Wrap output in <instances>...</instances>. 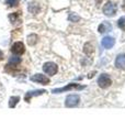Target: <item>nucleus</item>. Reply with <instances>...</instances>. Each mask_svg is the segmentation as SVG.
I'll return each mask as SVG.
<instances>
[{"mask_svg":"<svg viewBox=\"0 0 125 132\" xmlns=\"http://www.w3.org/2000/svg\"><path fill=\"white\" fill-rule=\"evenodd\" d=\"M3 60V53H2V51L0 50V62H1Z\"/></svg>","mask_w":125,"mask_h":132,"instance_id":"21","label":"nucleus"},{"mask_svg":"<svg viewBox=\"0 0 125 132\" xmlns=\"http://www.w3.org/2000/svg\"><path fill=\"white\" fill-rule=\"evenodd\" d=\"M94 74H95V72H93V73H90L88 77H89V78H91V77H93V75H94Z\"/></svg>","mask_w":125,"mask_h":132,"instance_id":"22","label":"nucleus"},{"mask_svg":"<svg viewBox=\"0 0 125 132\" xmlns=\"http://www.w3.org/2000/svg\"><path fill=\"white\" fill-rule=\"evenodd\" d=\"M112 84V80H111V78L110 76L108 75V74H101V75L99 76L98 78V85H99V87H101V88H108V87H110Z\"/></svg>","mask_w":125,"mask_h":132,"instance_id":"3","label":"nucleus"},{"mask_svg":"<svg viewBox=\"0 0 125 132\" xmlns=\"http://www.w3.org/2000/svg\"><path fill=\"white\" fill-rule=\"evenodd\" d=\"M115 44V40L111 36H104L101 41V45L104 48H112Z\"/></svg>","mask_w":125,"mask_h":132,"instance_id":"9","label":"nucleus"},{"mask_svg":"<svg viewBox=\"0 0 125 132\" xmlns=\"http://www.w3.org/2000/svg\"><path fill=\"white\" fill-rule=\"evenodd\" d=\"M118 26L121 29H124L125 28V18H121L119 21H118Z\"/></svg>","mask_w":125,"mask_h":132,"instance_id":"20","label":"nucleus"},{"mask_svg":"<svg viewBox=\"0 0 125 132\" xmlns=\"http://www.w3.org/2000/svg\"><path fill=\"white\" fill-rule=\"evenodd\" d=\"M115 67L123 69L125 68V54H119L115 59Z\"/></svg>","mask_w":125,"mask_h":132,"instance_id":"10","label":"nucleus"},{"mask_svg":"<svg viewBox=\"0 0 125 132\" xmlns=\"http://www.w3.org/2000/svg\"><path fill=\"white\" fill-rule=\"evenodd\" d=\"M68 20L70 22H78L79 20H80V16L77 15V14H75V13H70L69 16H68Z\"/></svg>","mask_w":125,"mask_h":132,"instance_id":"18","label":"nucleus"},{"mask_svg":"<svg viewBox=\"0 0 125 132\" xmlns=\"http://www.w3.org/2000/svg\"><path fill=\"white\" fill-rule=\"evenodd\" d=\"M19 101H20V97H19V96H13V97H11L10 100H9V107H10V108H14Z\"/></svg>","mask_w":125,"mask_h":132,"instance_id":"17","label":"nucleus"},{"mask_svg":"<svg viewBox=\"0 0 125 132\" xmlns=\"http://www.w3.org/2000/svg\"><path fill=\"white\" fill-rule=\"evenodd\" d=\"M11 52L13 54H16V55H21L25 52V46L22 42H15L13 45L11 46Z\"/></svg>","mask_w":125,"mask_h":132,"instance_id":"7","label":"nucleus"},{"mask_svg":"<svg viewBox=\"0 0 125 132\" xmlns=\"http://www.w3.org/2000/svg\"><path fill=\"white\" fill-rule=\"evenodd\" d=\"M30 79L34 82H39L42 85H48L49 84V78L47 76L43 75V74H35V75L31 76Z\"/></svg>","mask_w":125,"mask_h":132,"instance_id":"6","label":"nucleus"},{"mask_svg":"<svg viewBox=\"0 0 125 132\" xmlns=\"http://www.w3.org/2000/svg\"><path fill=\"white\" fill-rule=\"evenodd\" d=\"M40 9H41L40 5H37V3H35V2H32V3L29 5V11H30L31 13H33V14H37V13H39Z\"/></svg>","mask_w":125,"mask_h":132,"instance_id":"12","label":"nucleus"},{"mask_svg":"<svg viewBox=\"0 0 125 132\" xmlns=\"http://www.w3.org/2000/svg\"><path fill=\"white\" fill-rule=\"evenodd\" d=\"M112 30V24L111 23H109V22H102L101 24L99 26V28H98V31L100 32V33H106V32H109V31H111Z\"/></svg>","mask_w":125,"mask_h":132,"instance_id":"11","label":"nucleus"},{"mask_svg":"<svg viewBox=\"0 0 125 132\" xmlns=\"http://www.w3.org/2000/svg\"><path fill=\"white\" fill-rule=\"evenodd\" d=\"M80 102V97L78 95H69V96L66 97L65 100V106L67 108H74V107H77Z\"/></svg>","mask_w":125,"mask_h":132,"instance_id":"2","label":"nucleus"},{"mask_svg":"<svg viewBox=\"0 0 125 132\" xmlns=\"http://www.w3.org/2000/svg\"><path fill=\"white\" fill-rule=\"evenodd\" d=\"M20 12H14V13H11L9 15V20L12 23H18L20 22Z\"/></svg>","mask_w":125,"mask_h":132,"instance_id":"13","label":"nucleus"},{"mask_svg":"<svg viewBox=\"0 0 125 132\" xmlns=\"http://www.w3.org/2000/svg\"><path fill=\"white\" fill-rule=\"evenodd\" d=\"M86 86L85 85H80V84H76V82H70L68 84L67 86H65V87H60V88H55L52 90L53 94H61V93H66V92H69V90H82L85 89Z\"/></svg>","mask_w":125,"mask_h":132,"instance_id":"1","label":"nucleus"},{"mask_svg":"<svg viewBox=\"0 0 125 132\" xmlns=\"http://www.w3.org/2000/svg\"><path fill=\"white\" fill-rule=\"evenodd\" d=\"M83 52L86 53V54H92L93 53V45L91 44V43H86L85 44V46H83Z\"/></svg>","mask_w":125,"mask_h":132,"instance_id":"16","label":"nucleus"},{"mask_svg":"<svg viewBox=\"0 0 125 132\" xmlns=\"http://www.w3.org/2000/svg\"><path fill=\"white\" fill-rule=\"evenodd\" d=\"M20 63H21V59L19 56H12V57H10L8 66H16V65H19Z\"/></svg>","mask_w":125,"mask_h":132,"instance_id":"14","label":"nucleus"},{"mask_svg":"<svg viewBox=\"0 0 125 132\" xmlns=\"http://www.w3.org/2000/svg\"><path fill=\"white\" fill-rule=\"evenodd\" d=\"M20 2V0H7V5L9 7H15L18 6Z\"/></svg>","mask_w":125,"mask_h":132,"instance_id":"19","label":"nucleus"},{"mask_svg":"<svg viewBox=\"0 0 125 132\" xmlns=\"http://www.w3.org/2000/svg\"><path fill=\"white\" fill-rule=\"evenodd\" d=\"M46 93L45 89H36V90H31V92H28L25 94V97H24V100L26 102H30V99L33 98V97H36V96H41Z\"/></svg>","mask_w":125,"mask_h":132,"instance_id":"8","label":"nucleus"},{"mask_svg":"<svg viewBox=\"0 0 125 132\" xmlns=\"http://www.w3.org/2000/svg\"><path fill=\"white\" fill-rule=\"evenodd\" d=\"M37 41H39V36L36 34H31L28 36V43L29 45H35L37 43Z\"/></svg>","mask_w":125,"mask_h":132,"instance_id":"15","label":"nucleus"},{"mask_svg":"<svg viewBox=\"0 0 125 132\" xmlns=\"http://www.w3.org/2000/svg\"><path fill=\"white\" fill-rule=\"evenodd\" d=\"M43 71H44V73L48 74V75L54 76L57 73L58 67L55 63H53V62H47V63H45L43 66Z\"/></svg>","mask_w":125,"mask_h":132,"instance_id":"4","label":"nucleus"},{"mask_svg":"<svg viewBox=\"0 0 125 132\" xmlns=\"http://www.w3.org/2000/svg\"><path fill=\"white\" fill-rule=\"evenodd\" d=\"M103 13L106 16H113L116 13V6L111 1L106 2L103 7Z\"/></svg>","mask_w":125,"mask_h":132,"instance_id":"5","label":"nucleus"}]
</instances>
